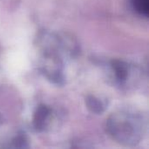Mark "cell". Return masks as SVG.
Segmentation results:
<instances>
[{
  "label": "cell",
  "instance_id": "cell-2",
  "mask_svg": "<svg viewBox=\"0 0 149 149\" xmlns=\"http://www.w3.org/2000/svg\"><path fill=\"white\" fill-rule=\"evenodd\" d=\"M40 52L38 69L52 83L62 86L65 83V56L54 47L38 48Z\"/></svg>",
  "mask_w": 149,
  "mask_h": 149
},
{
  "label": "cell",
  "instance_id": "cell-4",
  "mask_svg": "<svg viewBox=\"0 0 149 149\" xmlns=\"http://www.w3.org/2000/svg\"><path fill=\"white\" fill-rule=\"evenodd\" d=\"M52 109L44 104L39 105L33 115L32 125L34 129L37 132H45L46 131L52 122Z\"/></svg>",
  "mask_w": 149,
  "mask_h": 149
},
{
  "label": "cell",
  "instance_id": "cell-6",
  "mask_svg": "<svg viewBox=\"0 0 149 149\" xmlns=\"http://www.w3.org/2000/svg\"><path fill=\"white\" fill-rule=\"evenodd\" d=\"M133 9L141 17H148L149 0H131Z\"/></svg>",
  "mask_w": 149,
  "mask_h": 149
},
{
  "label": "cell",
  "instance_id": "cell-8",
  "mask_svg": "<svg viewBox=\"0 0 149 149\" xmlns=\"http://www.w3.org/2000/svg\"><path fill=\"white\" fill-rule=\"evenodd\" d=\"M0 123H1V118H0Z\"/></svg>",
  "mask_w": 149,
  "mask_h": 149
},
{
  "label": "cell",
  "instance_id": "cell-7",
  "mask_svg": "<svg viewBox=\"0 0 149 149\" xmlns=\"http://www.w3.org/2000/svg\"><path fill=\"white\" fill-rule=\"evenodd\" d=\"M12 143H13L14 148H27L28 147L27 140H26V137L24 136V134H21V135L17 136L13 140Z\"/></svg>",
  "mask_w": 149,
  "mask_h": 149
},
{
  "label": "cell",
  "instance_id": "cell-3",
  "mask_svg": "<svg viewBox=\"0 0 149 149\" xmlns=\"http://www.w3.org/2000/svg\"><path fill=\"white\" fill-rule=\"evenodd\" d=\"M110 78L120 87L128 88L136 85L141 76V70L135 65L114 59L109 63Z\"/></svg>",
  "mask_w": 149,
  "mask_h": 149
},
{
  "label": "cell",
  "instance_id": "cell-5",
  "mask_svg": "<svg viewBox=\"0 0 149 149\" xmlns=\"http://www.w3.org/2000/svg\"><path fill=\"white\" fill-rule=\"evenodd\" d=\"M86 105L91 113L100 114L106 110L107 107V102L106 100H103L100 97L88 95L86 99Z\"/></svg>",
  "mask_w": 149,
  "mask_h": 149
},
{
  "label": "cell",
  "instance_id": "cell-1",
  "mask_svg": "<svg viewBox=\"0 0 149 149\" xmlns=\"http://www.w3.org/2000/svg\"><path fill=\"white\" fill-rule=\"evenodd\" d=\"M148 129V120L143 113L134 109H120L107 120L109 136L120 145L134 147L144 138Z\"/></svg>",
  "mask_w": 149,
  "mask_h": 149
}]
</instances>
